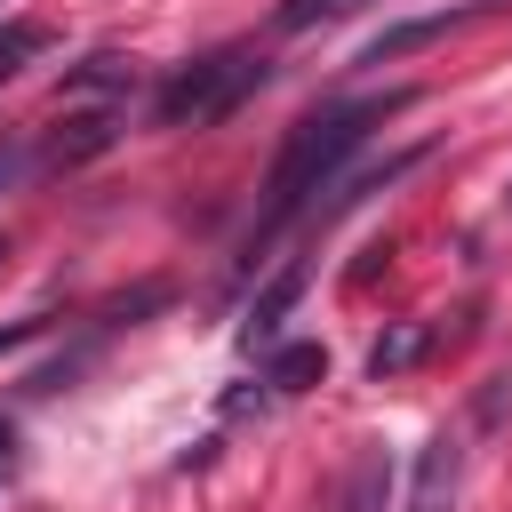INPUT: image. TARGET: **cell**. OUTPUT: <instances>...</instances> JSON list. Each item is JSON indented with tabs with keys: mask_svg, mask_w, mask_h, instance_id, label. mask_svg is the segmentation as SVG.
<instances>
[{
	"mask_svg": "<svg viewBox=\"0 0 512 512\" xmlns=\"http://www.w3.org/2000/svg\"><path fill=\"white\" fill-rule=\"evenodd\" d=\"M416 104V88H384V96H360V104H328V112H312V120H296L288 128V144H280V160H272V176H264V208H256V232H248V248L256 240H272L320 184H336V168L368 144V128H384L392 112H408Z\"/></svg>",
	"mask_w": 512,
	"mask_h": 512,
	"instance_id": "cell-1",
	"label": "cell"
},
{
	"mask_svg": "<svg viewBox=\"0 0 512 512\" xmlns=\"http://www.w3.org/2000/svg\"><path fill=\"white\" fill-rule=\"evenodd\" d=\"M264 80H272V64H264L256 48H216V56L184 64L176 80H160V96H152V128H216V120L240 112Z\"/></svg>",
	"mask_w": 512,
	"mask_h": 512,
	"instance_id": "cell-2",
	"label": "cell"
},
{
	"mask_svg": "<svg viewBox=\"0 0 512 512\" xmlns=\"http://www.w3.org/2000/svg\"><path fill=\"white\" fill-rule=\"evenodd\" d=\"M456 504V440H424L416 456V488H408V512H448Z\"/></svg>",
	"mask_w": 512,
	"mask_h": 512,
	"instance_id": "cell-3",
	"label": "cell"
},
{
	"mask_svg": "<svg viewBox=\"0 0 512 512\" xmlns=\"http://www.w3.org/2000/svg\"><path fill=\"white\" fill-rule=\"evenodd\" d=\"M296 296H304V264H288V272H280V280H272V288H264V296L248 304V328H240V344H248V352H256V344H272Z\"/></svg>",
	"mask_w": 512,
	"mask_h": 512,
	"instance_id": "cell-4",
	"label": "cell"
},
{
	"mask_svg": "<svg viewBox=\"0 0 512 512\" xmlns=\"http://www.w3.org/2000/svg\"><path fill=\"white\" fill-rule=\"evenodd\" d=\"M320 376H328V352H320V344H280L264 384H272V392H312Z\"/></svg>",
	"mask_w": 512,
	"mask_h": 512,
	"instance_id": "cell-5",
	"label": "cell"
},
{
	"mask_svg": "<svg viewBox=\"0 0 512 512\" xmlns=\"http://www.w3.org/2000/svg\"><path fill=\"white\" fill-rule=\"evenodd\" d=\"M456 16H416V24H392V32H376L368 48H360V64H392V56H408V48H424V40H440Z\"/></svg>",
	"mask_w": 512,
	"mask_h": 512,
	"instance_id": "cell-6",
	"label": "cell"
},
{
	"mask_svg": "<svg viewBox=\"0 0 512 512\" xmlns=\"http://www.w3.org/2000/svg\"><path fill=\"white\" fill-rule=\"evenodd\" d=\"M416 352H424V320H400L392 336H376V352H368V376H400Z\"/></svg>",
	"mask_w": 512,
	"mask_h": 512,
	"instance_id": "cell-7",
	"label": "cell"
},
{
	"mask_svg": "<svg viewBox=\"0 0 512 512\" xmlns=\"http://www.w3.org/2000/svg\"><path fill=\"white\" fill-rule=\"evenodd\" d=\"M352 8H368V0H280V32H312V24H336Z\"/></svg>",
	"mask_w": 512,
	"mask_h": 512,
	"instance_id": "cell-8",
	"label": "cell"
},
{
	"mask_svg": "<svg viewBox=\"0 0 512 512\" xmlns=\"http://www.w3.org/2000/svg\"><path fill=\"white\" fill-rule=\"evenodd\" d=\"M32 48H40V24H8V32H0V80H8Z\"/></svg>",
	"mask_w": 512,
	"mask_h": 512,
	"instance_id": "cell-9",
	"label": "cell"
},
{
	"mask_svg": "<svg viewBox=\"0 0 512 512\" xmlns=\"http://www.w3.org/2000/svg\"><path fill=\"white\" fill-rule=\"evenodd\" d=\"M0 448H8V424H0Z\"/></svg>",
	"mask_w": 512,
	"mask_h": 512,
	"instance_id": "cell-10",
	"label": "cell"
},
{
	"mask_svg": "<svg viewBox=\"0 0 512 512\" xmlns=\"http://www.w3.org/2000/svg\"><path fill=\"white\" fill-rule=\"evenodd\" d=\"M0 176H8V152H0Z\"/></svg>",
	"mask_w": 512,
	"mask_h": 512,
	"instance_id": "cell-11",
	"label": "cell"
}]
</instances>
